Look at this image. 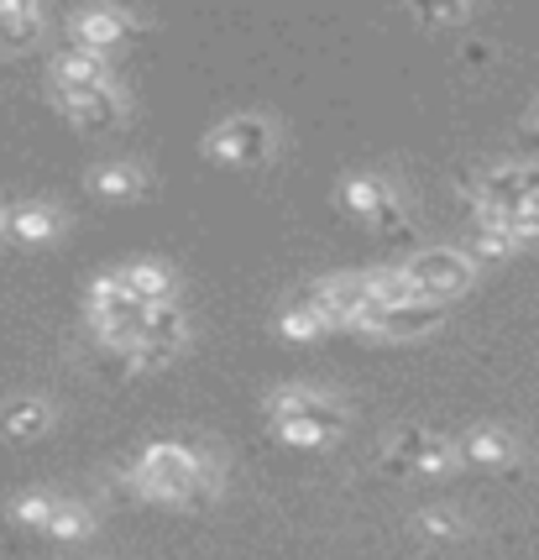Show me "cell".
<instances>
[{
	"instance_id": "8fae6325",
	"label": "cell",
	"mask_w": 539,
	"mask_h": 560,
	"mask_svg": "<svg viewBox=\"0 0 539 560\" xmlns=\"http://www.w3.org/2000/svg\"><path fill=\"white\" fill-rule=\"evenodd\" d=\"M116 283H121L137 304H173V272L163 262H131V268L116 272Z\"/></svg>"
},
{
	"instance_id": "5bb4252c",
	"label": "cell",
	"mask_w": 539,
	"mask_h": 560,
	"mask_svg": "<svg viewBox=\"0 0 539 560\" xmlns=\"http://www.w3.org/2000/svg\"><path fill=\"white\" fill-rule=\"evenodd\" d=\"M362 283H367V304H372V310L419 304V289L409 283V272H403V268H372V272H362Z\"/></svg>"
},
{
	"instance_id": "603a6c76",
	"label": "cell",
	"mask_w": 539,
	"mask_h": 560,
	"mask_svg": "<svg viewBox=\"0 0 539 560\" xmlns=\"http://www.w3.org/2000/svg\"><path fill=\"white\" fill-rule=\"evenodd\" d=\"M52 539H84L90 529H95V513L84 509V503H52V513H48V524H43Z\"/></svg>"
},
{
	"instance_id": "4fadbf2b",
	"label": "cell",
	"mask_w": 539,
	"mask_h": 560,
	"mask_svg": "<svg viewBox=\"0 0 539 560\" xmlns=\"http://www.w3.org/2000/svg\"><path fill=\"white\" fill-rule=\"evenodd\" d=\"M52 79L58 84H110V69H105V52H90V48H58L52 58Z\"/></svg>"
},
{
	"instance_id": "d6986e66",
	"label": "cell",
	"mask_w": 539,
	"mask_h": 560,
	"mask_svg": "<svg viewBox=\"0 0 539 560\" xmlns=\"http://www.w3.org/2000/svg\"><path fill=\"white\" fill-rule=\"evenodd\" d=\"M388 199H392L388 184H383V178H372V173H356V178H345L341 184V205L351 210V215H362V220H372Z\"/></svg>"
},
{
	"instance_id": "8992f818",
	"label": "cell",
	"mask_w": 539,
	"mask_h": 560,
	"mask_svg": "<svg viewBox=\"0 0 539 560\" xmlns=\"http://www.w3.org/2000/svg\"><path fill=\"white\" fill-rule=\"evenodd\" d=\"M435 325H445V304H398V310H362L345 330H362V336H388V341H409V336H430Z\"/></svg>"
},
{
	"instance_id": "52a82bcc",
	"label": "cell",
	"mask_w": 539,
	"mask_h": 560,
	"mask_svg": "<svg viewBox=\"0 0 539 560\" xmlns=\"http://www.w3.org/2000/svg\"><path fill=\"white\" fill-rule=\"evenodd\" d=\"M204 152L221 158V163H262L272 152V126L262 116H231L210 131Z\"/></svg>"
},
{
	"instance_id": "5b68a950",
	"label": "cell",
	"mask_w": 539,
	"mask_h": 560,
	"mask_svg": "<svg viewBox=\"0 0 539 560\" xmlns=\"http://www.w3.org/2000/svg\"><path fill=\"white\" fill-rule=\"evenodd\" d=\"M294 304H304L309 315H319L325 330H330V325H351V319L367 310V283H362V272H336V278L309 283Z\"/></svg>"
},
{
	"instance_id": "cb8c5ba5",
	"label": "cell",
	"mask_w": 539,
	"mask_h": 560,
	"mask_svg": "<svg viewBox=\"0 0 539 560\" xmlns=\"http://www.w3.org/2000/svg\"><path fill=\"white\" fill-rule=\"evenodd\" d=\"M278 330H283L289 341H315V336H325L319 315H309L304 304H289V310H283V319H278Z\"/></svg>"
},
{
	"instance_id": "9c48e42d",
	"label": "cell",
	"mask_w": 539,
	"mask_h": 560,
	"mask_svg": "<svg viewBox=\"0 0 539 560\" xmlns=\"http://www.w3.org/2000/svg\"><path fill=\"white\" fill-rule=\"evenodd\" d=\"M52 95H58V110H69V121L90 126V131L116 126L121 121V110H126V100H121L116 84H58Z\"/></svg>"
},
{
	"instance_id": "ac0fdd59",
	"label": "cell",
	"mask_w": 539,
	"mask_h": 560,
	"mask_svg": "<svg viewBox=\"0 0 539 560\" xmlns=\"http://www.w3.org/2000/svg\"><path fill=\"white\" fill-rule=\"evenodd\" d=\"M0 225L16 236V242H48L52 231H58V215H52L48 205H16V210H5Z\"/></svg>"
},
{
	"instance_id": "7a4b0ae2",
	"label": "cell",
	"mask_w": 539,
	"mask_h": 560,
	"mask_svg": "<svg viewBox=\"0 0 539 560\" xmlns=\"http://www.w3.org/2000/svg\"><path fill=\"white\" fill-rule=\"evenodd\" d=\"M398 268L409 272V283L419 289V299H430V304H450L456 293H466L477 283V268L466 262L461 246H424V252H414V257L398 262Z\"/></svg>"
},
{
	"instance_id": "ffe728a7",
	"label": "cell",
	"mask_w": 539,
	"mask_h": 560,
	"mask_svg": "<svg viewBox=\"0 0 539 560\" xmlns=\"http://www.w3.org/2000/svg\"><path fill=\"white\" fill-rule=\"evenodd\" d=\"M142 341L163 346V351H184V315H178V304H152L148 319H142Z\"/></svg>"
},
{
	"instance_id": "2e32d148",
	"label": "cell",
	"mask_w": 539,
	"mask_h": 560,
	"mask_svg": "<svg viewBox=\"0 0 539 560\" xmlns=\"http://www.w3.org/2000/svg\"><path fill=\"white\" fill-rule=\"evenodd\" d=\"M456 462H471V466H508L514 462V440L503 430H471V435L456 445Z\"/></svg>"
},
{
	"instance_id": "83f0119b",
	"label": "cell",
	"mask_w": 539,
	"mask_h": 560,
	"mask_svg": "<svg viewBox=\"0 0 539 560\" xmlns=\"http://www.w3.org/2000/svg\"><path fill=\"white\" fill-rule=\"evenodd\" d=\"M419 22H435V26H461V22H471V11H466V5H435V11H419Z\"/></svg>"
},
{
	"instance_id": "ba28073f",
	"label": "cell",
	"mask_w": 539,
	"mask_h": 560,
	"mask_svg": "<svg viewBox=\"0 0 539 560\" xmlns=\"http://www.w3.org/2000/svg\"><path fill=\"white\" fill-rule=\"evenodd\" d=\"M268 415L272 419H298V424H315L325 440L345 435V409L336 398H325L315 388H278L268 398Z\"/></svg>"
},
{
	"instance_id": "e0dca14e",
	"label": "cell",
	"mask_w": 539,
	"mask_h": 560,
	"mask_svg": "<svg viewBox=\"0 0 539 560\" xmlns=\"http://www.w3.org/2000/svg\"><path fill=\"white\" fill-rule=\"evenodd\" d=\"M482 225H497L508 242H514V252L518 246H539V199L535 205H518V210H482Z\"/></svg>"
},
{
	"instance_id": "484cf974",
	"label": "cell",
	"mask_w": 539,
	"mask_h": 560,
	"mask_svg": "<svg viewBox=\"0 0 539 560\" xmlns=\"http://www.w3.org/2000/svg\"><path fill=\"white\" fill-rule=\"evenodd\" d=\"M272 430L289 440V445H330V440L319 435L315 424H298V419H272Z\"/></svg>"
},
{
	"instance_id": "277c9868",
	"label": "cell",
	"mask_w": 539,
	"mask_h": 560,
	"mask_svg": "<svg viewBox=\"0 0 539 560\" xmlns=\"http://www.w3.org/2000/svg\"><path fill=\"white\" fill-rule=\"evenodd\" d=\"M383 466H388L392 477H441L450 471L456 462V445L441 435H430V430H403V435L388 440V451H383Z\"/></svg>"
},
{
	"instance_id": "6da1fadb",
	"label": "cell",
	"mask_w": 539,
	"mask_h": 560,
	"mask_svg": "<svg viewBox=\"0 0 539 560\" xmlns=\"http://www.w3.org/2000/svg\"><path fill=\"white\" fill-rule=\"evenodd\" d=\"M195 471L199 456L178 440H157L148 445L137 462H126V477L142 498H157V503H189L195 498Z\"/></svg>"
},
{
	"instance_id": "7c38bea8",
	"label": "cell",
	"mask_w": 539,
	"mask_h": 560,
	"mask_svg": "<svg viewBox=\"0 0 539 560\" xmlns=\"http://www.w3.org/2000/svg\"><path fill=\"white\" fill-rule=\"evenodd\" d=\"M52 430V409L43 398H11L0 409V435L5 440H37Z\"/></svg>"
},
{
	"instance_id": "9a60e30c",
	"label": "cell",
	"mask_w": 539,
	"mask_h": 560,
	"mask_svg": "<svg viewBox=\"0 0 539 560\" xmlns=\"http://www.w3.org/2000/svg\"><path fill=\"white\" fill-rule=\"evenodd\" d=\"M43 37V11L37 5H22V0H5L0 5V48L16 52V48H32Z\"/></svg>"
},
{
	"instance_id": "44dd1931",
	"label": "cell",
	"mask_w": 539,
	"mask_h": 560,
	"mask_svg": "<svg viewBox=\"0 0 539 560\" xmlns=\"http://www.w3.org/2000/svg\"><path fill=\"white\" fill-rule=\"evenodd\" d=\"M90 189L105 199H131V195H142V173L131 168V163H99L90 173Z\"/></svg>"
},
{
	"instance_id": "f1b7e54d",
	"label": "cell",
	"mask_w": 539,
	"mask_h": 560,
	"mask_svg": "<svg viewBox=\"0 0 539 560\" xmlns=\"http://www.w3.org/2000/svg\"><path fill=\"white\" fill-rule=\"evenodd\" d=\"M535 126H539V110H535Z\"/></svg>"
},
{
	"instance_id": "3957f363",
	"label": "cell",
	"mask_w": 539,
	"mask_h": 560,
	"mask_svg": "<svg viewBox=\"0 0 539 560\" xmlns=\"http://www.w3.org/2000/svg\"><path fill=\"white\" fill-rule=\"evenodd\" d=\"M477 215L482 210H518V205H535L539 199V163H503V168H488L477 184L466 178L461 184Z\"/></svg>"
},
{
	"instance_id": "d4e9b609",
	"label": "cell",
	"mask_w": 539,
	"mask_h": 560,
	"mask_svg": "<svg viewBox=\"0 0 539 560\" xmlns=\"http://www.w3.org/2000/svg\"><path fill=\"white\" fill-rule=\"evenodd\" d=\"M52 503H58V498H48V492H22V498L11 503V513H16L22 524H37V529H43V524H48V513H52Z\"/></svg>"
},
{
	"instance_id": "30bf717a",
	"label": "cell",
	"mask_w": 539,
	"mask_h": 560,
	"mask_svg": "<svg viewBox=\"0 0 539 560\" xmlns=\"http://www.w3.org/2000/svg\"><path fill=\"white\" fill-rule=\"evenodd\" d=\"M142 16L131 11H116V5H95V11H79L74 16V48H90V52H105L110 43H121L131 26Z\"/></svg>"
},
{
	"instance_id": "7402d4cb",
	"label": "cell",
	"mask_w": 539,
	"mask_h": 560,
	"mask_svg": "<svg viewBox=\"0 0 539 560\" xmlns=\"http://www.w3.org/2000/svg\"><path fill=\"white\" fill-rule=\"evenodd\" d=\"M461 252H466V262L477 268V262H503V257H514V242H508L497 225H482V220H477Z\"/></svg>"
},
{
	"instance_id": "4316f807",
	"label": "cell",
	"mask_w": 539,
	"mask_h": 560,
	"mask_svg": "<svg viewBox=\"0 0 539 560\" xmlns=\"http://www.w3.org/2000/svg\"><path fill=\"white\" fill-rule=\"evenodd\" d=\"M419 524H424V535H435V539H456V535H461V518H456V513H441V509H430Z\"/></svg>"
}]
</instances>
